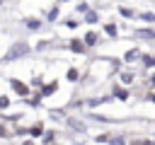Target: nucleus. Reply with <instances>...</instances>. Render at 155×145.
Returning a JSON list of instances; mask_svg holds the SVG:
<instances>
[{"instance_id":"nucleus-1","label":"nucleus","mask_w":155,"mask_h":145,"mask_svg":"<svg viewBox=\"0 0 155 145\" xmlns=\"http://www.w3.org/2000/svg\"><path fill=\"white\" fill-rule=\"evenodd\" d=\"M27 51H29V46H24V44H19V46H15V48H12L10 53H7V60H12L15 56H19V53H27Z\"/></svg>"},{"instance_id":"nucleus-2","label":"nucleus","mask_w":155,"mask_h":145,"mask_svg":"<svg viewBox=\"0 0 155 145\" xmlns=\"http://www.w3.org/2000/svg\"><path fill=\"white\" fill-rule=\"evenodd\" d=\"M97 44V34H87L85 36V46H94Z\"/></svg>"},{"instance_id":"nucleus-3","label":"nucleus","mask_w":155,"mask_h":145,"mask_svg":"<svg viewBox=\"0 0 155 145\" xmlns=\"http://www.w3.org/2000/svg\"><path fill=\"white\" fill-rule=\"evenodd\" d=\"M70 48H73V51H78V53H80V51H85V46H82V44H80L78 39H73V44H70Z\"/></svg>"},{"instance_id":"nucleus-4","label":"nucleus","mask_w":155,"mask_h":145,"mask_svg":"<svg viewBox=\"0 0 155 145\" xmlns=\"http://www.w3.org/2000/svg\"><path fill=\"white\" fill-rule=\"evenodd\" d=\"M10 82H12V87H15V89H17L19 94H24V92H27V87H24V85H19L17 80H10Z\"/></svg>"},{"instance_id":"nucleus-5","label":"nucleus","mask_w":155,"mask_h":145,"mask_svg":"<svg viewBox=\"0 0 155 145\" xmlns=\"http://www.w3.org/2000/svg\"><path fill=\"white\" fill-rule=\"evenodd\" d=\"M27 27L29 29H39V19H27Z\"/></svg>"},{"instance_id":"nucleus-6","label":"nucleus","mask_w":155,"mask_h":145,"mask_svg":"<svg viewBox=\"0 0 155 145\" xmlns=\"http://www.w3.org/2000/svg\"><path fill=\"white\" fill-rule=\"evenodd\" d=\"M53 89H56V82H51V85H46V87H44V94H48V92H53Z\"/></svg>"},{"instance_id":"nucleus-7","label":"nucleus","mask_w":155,"mask_h":145,"mask_svg":"<svg viewBox=\"0 0 155 145\" xmlns=\"http://www.w3.org/2000/svg\"><path fill=\"white\" fill-rule=\"evenodd\" d=\"M114 94H116V97H121V99H128V92H124V89H116Z\"/></svg>"},{"instance_id":"nucleus-8","label":"nucleus","mask_w":155,"mask_h":145,"mask_svg":"<svg viewBox=\"0 0 155 145\" xmlns=\"http://www.w3.org/2000/svg\"><path fill=\"white\" fill-rule=\"evenodd\" d=\"M131 77H133L131 72H124V75H121V80H124V82H131Z\"/></svg>"},{"instance_id":"nucleus-9","label":"nucleus","mask_w":155,"mask_h":145,"mask_svg":"<svg viewBox=\"0 0 155 145\" xmlns=\"http://www.w3.org/2000/svg\"><path fill=\"white\" fill-rule=\"evenodd\" d=\"M10 102H7V97H0V106H7Z\"/></svg>"},{"instance_id":"nucleus-10","label":"nucleus","mask_w":155,"mask_h":145,"mask_svg":"<svg viewBox=\"0 0 155 145\" xmlns=\"http://www.w3.org/2000/svg\"><path fill=\"white\" fill-rule=\"evenodd\" d=\"M153 85H155V77H153Z\"/></svg>"}]
</instances>
